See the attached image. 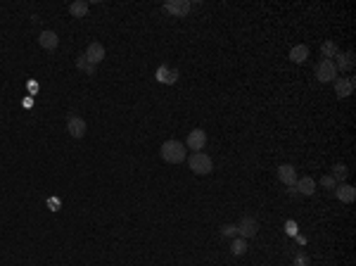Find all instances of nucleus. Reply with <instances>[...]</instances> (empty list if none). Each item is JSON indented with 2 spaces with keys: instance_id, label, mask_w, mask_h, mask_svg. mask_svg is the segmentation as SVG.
<instances>
[{
  "instance_id": "obj_1",
  "label": "nucleus",
  "mask_w": 356,
  "mask_h": 266,
  "mask_svg": "<svg viewBox=\"0 0 356 266\" xmlns=\"http://www.w3.org/2000/svg\"><path fill=\"white\" fill-rule=\"evenodd\" d=\"M185 145H183L181 141H174V138H171V141H166L164 145H162V150H159V152H162V159H164V162H169V164H181V162H185Z\"/></svg>"
},
{
  "instance_id": "obj_2",
  "label": "nucleus",
  "mask_w": 356,
  "mask_h": 266,
  "mask_svg": "<svg viewBox=\"0 0 356 266\" xmlns=\"http://www.w3.org/2000/svg\"><path fill=\"white\" fill-rule=\"evenodd\" d=\"M190 171H195L197 176H207L214 171V162L204 152H192L190 155Z\"/></svg>"
},
{
  "instance_id": "obj_3",
  "label": "nucleus",
  "mask_w": 356,
  "mask_h": 266,
  "mask_svg": "<svg viewBox=\"0 0 356 266\" xmlns=\"http://www.w3.org/2000/svg\"><path fill=\"white\" fill-rule=\"evenodd\" d=\"M316 76L321 83H330L337 79V69H335V62L332 59H321L318 66H316Z\"/></svg>"
},
{
  "instance_id": "obj_4",
  "label": "nucleus",
  "mask_w": 356,
  "mask_h": 266,
  "mask_svg": "<svg viewBox=\"0 0 356 266\" xmlns=\"http://www.w3.org/2000/svg\"><path fill=\"white\" fill-rule=\"evenodd\" d=\"M235 228H238V235L240 238H245V240H249V238H254L259 233V224L254 216H242L240 224H235Z\"/></svg>"
},
{
  "instance_id": "obj_5",
  "label": "nucleus",
  "mask_w": 356,
  "mask_h": 266,
  "mask_svg": "<svg viewBox=\"0 0 356 266\" xmlns=\"http://www.w3.org/2000/svg\"><path fill=\"white\" fill-rule=\"evenodd\" d=\"M207 145V133L202 131V128H192L188 133V138H185V148H190L192 152H202Z\"/></svg>"
},
{
  "instance_id": "obj_6",
  "label": "nucleus",
  "mask_w": 356,
  "mask_h": 266,
  "mask_svg": "<svg viewBox=\"0 0 356 266\" xmlns=\"http://www.w3.org/2000/svg\"><path fill=\"white\" fill-rule=\"evenodd\" d=\"M83 57L88 59L93 66L100 64V62L105 59V45H102V43H98V41L88 43V48H86V52H83Z\"/></svg>"
},
{
  "instance_id": "obj_7",
  "label": "nucleus",
  "mask_w": 356,
  "mask_h": 266,
  "mask_svg": "<svg viewBox=\"0 0 356 266\" xmlns=\"http://www.w3.org/2000/svg\"><path fill=\"white\" fill-rule=\"evenodd\" d=\"M66 131H69V136L72 138H83L86 136V121H83L81 116H76V114H69V119H66Z\"/></svg>"
},
{
  "instance_id": "obj_8",
  "label": "nucleus",
  "mask_w": 356,
  "mask_h": 266,
  "mask_svg": "<svg viewBox=\"0 0 356 266\" xmlns=\"http://www.w3.org/2000/svg\"><path fill=\"white\" fill-rule=\"evenodd\" d=\"M335 93H337V98H349V95H351V93H354V86H356V81L354 79H351V76H337V79H335Z\"/></svg>"
},
{
  "instance_id": "obj_9",
  "label": "nucleus",
  "mask_w": 356,
  "mask_h": 266,
  "mask_svg": "<svg viewBox=\"0 0 356 266\" xmlns=\"http://www.w3.org/2000/svg\"><path fill=\"white\" fill-rule=\"evenodd\" d=\"M164 10L166 12H171L174 17H185L192 10V5L188 3V0H166Z\"/></svg>"
},
{
  "instance_id": "obj_10",
  "label": "nucleus",
  "mask_w": 356,
  "mask_h": 266,
  "mask_svg": "<svg viewBox=\"0 0 356 266\" xmlns=\"http://www.w3.org/2000/svg\"><path fill=\"white\" fill-rule=\"evenodd\" d=\"M38 45L43 50H55L59 45V36L55 31H41L38 33Z\"/></svg>"
},
{
  "instance_id": "obj_11",
  "label": "nucleus",
  "mask_w": 356,
  "mask_h": 266,
  "mask_svg": "<svg viewBox=\"0 0 356 266\" xmlns=\"http://www.w3.org/2000/svg\"><path fill=\"white\" fill-rule=\"evenodd\" d=\"M278 178H280L285 185L295 188V183H297V171H295V166H292V164H282L280 169H278Z\"/></svg>"
},
{
  "instance_id": "obj_12",
  "label": "nucleus",
  "mask_w": 356,
  "mask_h": 266,
  "mask_svg": "<svg viewBox=\"0 0 356 266\" xmlns=\"http://www.w3.org/2000/svg\"><path fill=\"white\" fill-rule=\"evenodd\" d=\"M295 190L299 192V195H314L316 192V181L311 178V176H304V178H297V183H295Z\"/></svg>"
},
{
  "instance_id": "obj_13",
  "label": "nucleus",
  "mask_w": 356,
  "mask_h": 266,
  "mask_svg": "<svg viewBox=\"0 0 356 266\" xmlns=\"http://www.w3.org/2000/svg\"><path fill=\"white\" fill-rule=\"evenodd\" d=\"M335 195H337V200H340V202H347V205L356 200L354 185H347V183H340V185L335 188Z\"/></svg>"
},
{
  "instance_id": "obj_14",
  "label": "nucleus",
  "mask_w": 356,
  "mask_h": 266,
  "mask_svg": "<svg viewBox=\"0 0 356 266\" xmlns=\"http://www.w3.org/2000/svg\"><path fill=\"white\" fill-rule=\"evenodd\" d=\"M354 66V52L349 50V52H340L337 55V62H335V69L337 72H349Z\"/></svg>"
},
{
  "instance_id": "obj_15",
  "label": "nucleus",
  "mask_w": 356,
  "mask_h": 266,
  "mask_svg": "<svg viewBox=\"0 0 356 266\" xmlns=\"http://www.w3.org/2000/svg\"><path fill=\"white\" fill-rule=\"evenodd\" d=\"M309 57V48L302 43V45H295V48L290 50V59L292 62H297V64H302V62H307Z\"/></svg>"
},
{
  "instance_id": "obj_16",
  "label": "nucleus",
  "mask_w": 356,
  "mask_h": 266,
  "mask_svg": "<svg viewBox=\"0 0 356 266\" xmlns=\"http://www.w3.org/2000/svg\"><path fill=\"white\" fill-rule=\"evenodd\" d=\"M176 76H178V72H176V69H171V72H169V66H159V69H157V79L162 83H174Z\"/></svg>"
},
{
  "instance_id": "obj_17",
  "label": "nucleus",
  "mask_w": 356,
  "mask_h": 266,
  "mask_svg": "<svg viewBox=\"0 0 356 266\" xmlns=\"http://www.w3.org/2000/svg\"><path fill=\"white\" fill-rule=\"evenodd\" d=\"M69 12L81 19V17L88 15V3H86V0H76V3H72V5H69Z\"/></svg>"
},
{
  "instance_id": "obj_18",
  "label": "nucleus",
  "mask_w": 356,
  "mask_h": 266,
  "mask_svg": "<svg viewBox=\"0 0 356 266\" xmlns=\"http://www.w3.org/2000/svg\"><path fill=\"white\" fill-rule=\"evenodd\" d=\"M231 252L235 257H242V254L247 252V240H245V238H235V240L231 242Z\"/></svg>"
},
{
  "instance_id": "obj_19",
  "label": "nucleus",
  "mask_w": 356,
  "mask_h": 266,
  "mask_svg": "<svg viewBox=\"0 0 356 266\" xmlns=\"http://www.w3.org/2000/svg\"><path fill=\"white\" fill-rule=\"evenodd\" d=\"M332 178H335V183L340 185V183H344V178L349 176V171H347V166L344 164H335V169H332Z\"/></svg>"
},
{
  "instance_id": "obj_20",
  "label": "nucleus",
  "mask_w": 356,
  "mask_h": 266,
  "mask_svg": "<svg viewBox=\"0 0 356 266\" xmlns=\"http://www.w3.org/2000/svg\"><path fill=\"white\" fill-rule=\"evenodd\" d=\"M321 55H323V59H330V57H337L340 50H337V45H335L332 41H328L323 48H321Z\"/></svg>"
},
{
  "instance_id": "obj_21",
  "label": "nucleus",
  "mask_w": 356,
  "mask_h": 266,
  "mask_svg": "<svg viewBox=\"0 0 356 266\" xmlns=\"http://www.w3.org/2000/svg\"><path fill=\"white\" fill-rule=\"evenodd\" d=\"M76 66H79V69H83V72H86V74H88V76H93V74H95V66H93L91 62H88V59L83 57V55H81V57H79V59H76Z\"/></svg>"
},
{
  "instance_id": "obj_22",
  "label": "nucleus",
  "mask_w": 356,
  "mask_h": 266,
  "mask_svg": "<svg viewBox=\"0 0 356 266\" xmlns=\"http://www.w3.org/2000/svg\"><path fill=\"white\" fill-rule=\"evenodd\" d=\"M321 185H323V188H328V190H335V188H337V183H335V178H332V176H323V178H321Z\"/></svg>"
},
{
  "instance_id": "obj_23",
  "label": "nucleus",
  "mask_w": 356,
  "mask_h": 266,
  "mask_svg": "<svg viewBox=\"0 0 356 266\" xmlns=\"http://www.w3.org/2000/svg\"><path fill=\"white\" fill-rule=\"evenodd\" d=\"M221 233H224L226 238H233V235H238V228H235V224H228L221 228Z\"/></svg>"
},
{
  "instance_id": "obj_24",
  "label": "nucleus",
  "mask_w": 356,
  "mask_h": 266,
  "mask_svg": "<svg viewBox=\"0 0 356 266\" xmlns=\"http://www.w3.org/2000/svg\"><path fill=\"white\" fill-rule=\"evenodd\" d=\"M288 233H290V235L297 233V224H295V221H288Z\"/></svg>"
},
{
  "instance_id": "obj_25",
  "label": "nucleus",
  "mask_w": 356,
  "mask_h": 266,
  "mask_svg": "<svg viewBox=\"0 0 356 266\" xmlns=\"http://www.w3.org/2000/svg\"><path fill=\"white\" fill-rule=\"evenodd\" d=\"M297 266H307V257H297Z\"/></svg>"
}]
</instances>
